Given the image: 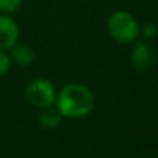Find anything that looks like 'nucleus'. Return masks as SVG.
Returning a JSON list of instances; mask_svg holds the SVG:
<instances>
[{
  "mask_svg": "<svg viewBox=\"0 0 158 158\" xmlns=\"http://www.w3.org/2000/svg\"><path fill=\"white\" fill-rule=\"evenodd\" d=\"M56 104L63 117L79 119L93 111L94 94L82 83H68L57 93Z\"/></svg>",
  "mask_w": 158,
  "mask_h": 158,
  "instance_id": "obj_1",
  "label": "nucleus"
},
{
  "mask_svg": "<svg viewBox=\"0 0 158 158\" xmlns=\"http://www.w3.org/2000/svg\"><path fill=\"white\" fill-rule=\"evenodd\" d=\"M107 29L114 40L122 44L133 43L139 38V24L136 18L125 10L115 11L108 17Z\"/></svg>",
  "mask_w": 158,
  "mask_h": 158,
  "instance_id": "obj_2",
  "label": "nucleus"
},
{
  "mask_svg": "<svg viewBox=\"0 0 158 158\" xmlns=\"http://www.w3.org/2000/svg\"><path fill=\"white\" fill-rule=\"evenodd\" d=\"M27 98L32 106L38 108H47L56 103V89L49 79L36 78L31 81L27 86Z\"/></svg>",
  "mask_w": 158,
  "mask_h": 158,
  "instance_id": "obj_3",
  "label": "nucleus"
},
{
  "mask_svg": "<svg viewBox=\"0 0 158 158\" xmlns=\"http://www.w3.org/2000/svg\"><path fill=\"white\" fill-rule=\"evenodd\" d=\"M131 52V61L137 71H150L157 63V54L154 47L147 40H135Z\"/></svg>",
  "mask_w": 158,
  "mask_h": 158,
  "instance_id": "obj_4",
  "label": "nucleus"
},
{
  "mask_svg": "<svg viewBox=\"0 0 158 158\" xmlns=\"http://www.w3.org/2000/svg\"><path fill=\"white\" fill-rule=\"evenodd\" d=\"M19 28L18 24L8 14L0 13V50H10L18 42Z\"/></svg>",
  "mask_w": 158,
  "mask_h": 158,
  "instance_id": "obj_5",
  "label": "nucleus"
},
{
  "mask_svg": "<svg viewBox=\"0 0 158 158\" xmlns=\"http://www.w3.org/2000/svg\"><path fill=\"white\" fill-rule=\"evenodd\" d=\"M10 53H11L10 58L21 67L29 65L33 61V58H35V53H33L32 47L25 43H18V42L10 49Z\"/></svg>",
  "mask_w": 158,
  "mask_h": 158,
  "instance_id": "obj_6",
  "label": "nucleus"
},
{
  "mask_svg": "<svg viewBox=\"0 0 158 158\" xmlns=\"http://www.w3.org/2000/svg\"><path fill=\"white\" fill-rule=\"evenodd\" d=\"M61 118L63 115L57 108L47 107V108H43V111L39 115V123L43 129H56L61 123Z\"/></svg>",
  "mask_w": 158,
  "mask_h": 158,
  "instance_id": "obj_7",
  "label": "nucleus"
},
{
  "mask_svg": "<svg viewBox=\"0 0 158 158\" xmlns=\"http://www.w3.org/2000/svg\"><path fill=\"white\" fill-rule=\"evenodd\" d=\"M139 35H142L144 40H153L158 36V27L154 22H146L139 27Z\"/></svg>",
  "mask_w": 158,
  "mask_h": 158,
  "instance_id": "obj_8",
  "label": "nucleus"
},
{
  "mask_svg": "<svg viewBox=\"0 0 158 158\" xmlns=\"http://www.w3.org/2000/svg\"><path fill=\"white\" fill-rule=\"evenodd\" d=\"M22 0H0V13L13 14L21 7Z\"/></svg>",
  "mask_w": 158,
  "mask_h": 158,
  "instance_id": "obj_9",
  "label": "nucleus"
},
{
  "mask_svg": "<svg viewBox=\"0 0 158 158\" xmlns=\"http://www.w3.org/2000/svg\"><path fill=\"white\" fill-rule=\"evenodd\" d=\"M11 67V58L4 50H0V77L6 75L10 71Z\"/></svg>",
  "mask_w": 158,
  "mask_h": 158,
  "instance_id": "obj_10",
  "label": "nucleus"
}]
</instances>
